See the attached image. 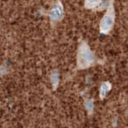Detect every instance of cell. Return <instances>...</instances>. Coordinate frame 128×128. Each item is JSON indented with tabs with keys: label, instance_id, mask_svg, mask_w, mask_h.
Returning <instances> with one entry per match:
<instances>
[{
	"label": "cell",
	"instance_id": "6da1fadb",
	"mask_svg": "<svg viewBox=\"0 0 128 128\" xmlns=\"http://www.w3.org/2000/svg\"><path fill=\"white\" fill-rule=\"evenodd\" d=\"M87 4L90 7H94L99 3V0H86Z\"/></svg>",
	"mask_w": 128,
	"mask_h": 128
}]
</instances>
